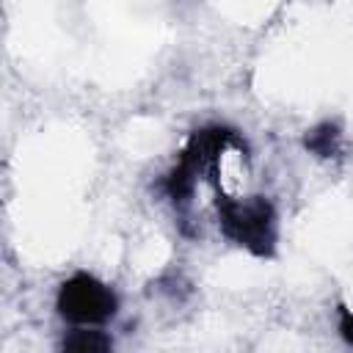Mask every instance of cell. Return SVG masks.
<instances>
[{
    "label": "cell",
    "mask_w": 353,
    "mask_h": 353,
    "mask_svg": "<svg viewBox=\"0 0 353 353\" xmlns=\"http://www.w3.org/2000/svg\"><path fill=\"white\" fill-rule=\"evenodd\" d=\"M342 336H345L347 342H353V320H350V317L342 323Z\"/></svg>",
    "instance_id": "5b68a950"
},
{
    "label": "cell",
    "mask_w": 353,
    "mask_h": 353,
    "mask_svg": "<svg viewBox=\"0 0 353 353\" xmlns=\"http://www.w3.org/2000/svg\"><path fill=\"white\" fill-rule=\"evenodd\" d=\"M223 229L237 243L265 251L270 243V226L273 215L265 201H248V204H223Z\"/></svg>",
    "instance_id": "7a4b0ae2"
},
{
    "label": "cell",
    "mask_w": 353,
    "mask_h": 353,
    "mask_svg": "<svg viewBox=\"0 0 353 353\" xmlns=\"http://www.w3.org/2000/svg\"><path fill=\"white\" fill-rule=\"evenodd\" d=\"M110 336H105L102 331H72L66 339H63V347L66 350H80V353H102V350H110Z\"/></svg>",
    "instance_id": "3957f363"
},
{
    "label": "cell",
    "mask_w": 353,
    "mask_h": 353,
    "mask_svg": "<svg viewBox=\"0 0 353 353\" xmlns=\"http://www.w3.org/2000/svg\"><path fill=\"white\" fill-rule=\"evenodd\" d=\"M334 143H336V130H334V127H320V130H314V132L306 138V146H309L312 152H317V154H331Z\"/></svg>",
    "instance_id": "277c9868"
},
{
    "label": "cell",
    "mask_w": 353,
    "mask_h": 353,
    "mask_svg": "<svg viewBox=\"0 0 353 353\" xmlns=\"http://www.w3.org/2000/svg\"><path fill=\"white\" fill-rule=\"evenodd\" d=\"M58 309L66 320H72L77 325H94V323H105L108 317H113L116 295L97 279L77 276L63 284V290L58 295Z\"/></svg>",
    "instance_id": "6da1fadb"
}]
</instances>
